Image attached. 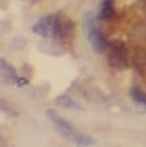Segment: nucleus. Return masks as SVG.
<instances>
[{
	"mask_svg": "<svg viewBox=\"0 0 146 147\" xmlns=\"http://www.w3.org/2000/svg\"><path fill=\"white\" fill-rule=\"evenodd\" d=\"M48 117L50 118L53 125L55 126V129L66 138L67 141H71V142H74V143L79 144V146H90V144L94 143V139H92V138L79 133L70 122H67L66 119H63L62 117L58 116L54 110H52V109L48 110Z\"/></svg>",
	"mask_w": 146,
	"mask_h": 147,
	"instance_id": "nucleus-1",
	"label": "nucleus"
},
{
	"mask_svg": "<svg viewBox=\"0 0 146 147\" xmlns=\"http://www.w3.org/2000/svg\"><path fill=\"white\" fill-rule=\"evenodd\" d=\"M84 33L95 51L101 53L105 50L107 38H105V36H104V33L99 29V26H97L95 16L90 12L86 13V16H84Z\"/></svg>",
	"mask_w": 146,
	"mask_h": 147,
	"instance_id": "nucleus-2",
	"label": "nucleus"
},
{
	"mask_svg": "<svg viewBox=\"0 0 146 147\" xmlns=\"http://www.w3.org/2000/svg\"><path fill=\"white\" fill-rule=\"evenodd\" d=\"M108 62L113 68H125L128 64L126 59V49L122 42L115 41L109 46V53H108Z\"/></svg>",
	"mask_w": 146,
	"mask_h": 147,
	"instance_id": "nucleus-3",
	"label": "nucleus"
},
{
	"mask_svg": "<svg viewBox=\"0 0 146 147\" xmlns=\"http://www.w3.org/2000/svg\"><path fill=\"white\" fill-rule=\"evenodd\" d=\"M54 25H55V16L48 15L43 16L40 21L32 28V30H33L34 34H38L41 37L48 38V37L53 36V33H54Z\"/></svg>",
	"mask_w": 146,
	"mask_h": 147,
	"instance_id": "nucleus-4",
	"label": "nucleus"
},
{
	"mask_svg": "<svg viewBox=\"0 0 146 147\" xmlns=\"http://www.w3.org/2000/svg\"><path fill=\"white\" fill-rule=\"evenodd\" d=\"M71 26H73L71 20L65 18L63 16H55V25H54V33H53V37H54L55 40L65 41L66 38L70 37Z\"/></svg>",
	"mask_w": 146,
	"mask_h": 147,
	"instance_id": "nucleus-5",
	"label": "nucleus"
},
{
	"mask_svg": "<svg viewBox=\"0 0 146 147\" xmlns=\"http://www.w3.org/2000/svg\"><path fill=\"white\" fill-rule=\"evenodd\" d=\"M1 82L4 84H8V86H13V84L24 86L25 84V80L20 79L16 74L15 68L4 59H1Z\"/></svg>",
	"mask_w": 146,
	"mask_h": 147,
	"instance_id": "nucleus-6",
	"label": "nucleus"
},
{
	"mask_svg": "<svg viewBox=\"0 0 146 147\" xmlns=\"http://www.w3.org/2000/svg\"><path fill=\"white\" fill-rule=\"evenodd\" d=\"M113 17V0H101L99 7V18L108 21Z\"/></svg>",
	"mask_w": 146,
	"mask_h": 147,
	"instance_id": "nucleus-7",
	"label": "nucleus"
},
{
	"mask_svg": "<svg viewBox=\"0 0 146 147\" xmlns=\"http://www.w3.org/2000/svg\"><path fill=\"white\" fill-rule=\"evenodd\" d=\"M130 97L132 100L137 104V107L143 108V110H146V92L141 91L138 87H133L130 88Z\"/></svg>",
	"mask_w": 146,
	"mask_h": 147,
	"instance_id": "nucleus-8",
	"label": "nucleus"
},
{
	"mask_svg": "<svg viewBox=\"0 0 146 147\" xmlns=\"http://www.w3.org/2000/svg\"><path fill=\"white\" fill-rule=\"evenodd\" d=\"M55 102H58V104L61 105V107L63 108H71V109H82V107H80L76 101H74L71 97H69L67 95H62L59 96V97L55 98Z\"/></svg>",
	"mask_w": 146,
	"mask_h": 147,
	"instance_id": "nucleus-9",
	"label": "nucleus"
}]
</instances>
